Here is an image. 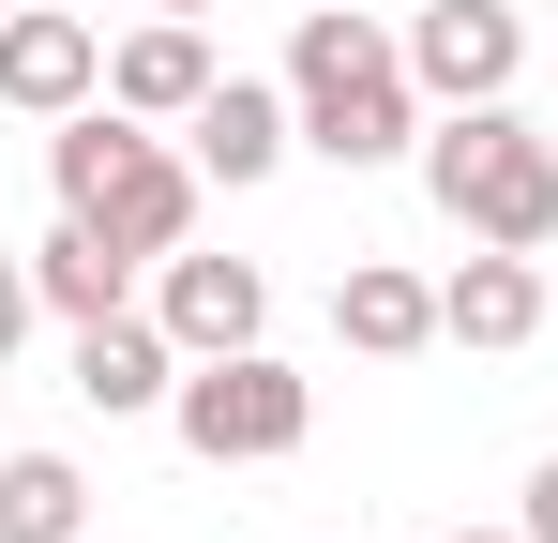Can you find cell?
Segmentation results:
<instances>
[{
	"label": "cell",
	"mask_w": 558,
	"mask_h": 543,
	"mask_svg": "<svg viewBox=\"0 0 558 543\" xmlns=\"http://www.w3.org/2000/svg\"><path fill=\"white\" fill-rule=\"evenodd\" d=\"M287 106H302V152H317V167H392V152H423L408 31H377L363 0H317V15H302V46H287Z\"/></svg>",
	"instance_id": "obj_1"
},
{
	"label": "cell",
	"mask_w": 558,
	"mask_h": 543,
	"mask_svg": "<svg viewBox=\"0 0 558 543\" xmlns=\"http://www.w3.org/2000/svg\"><path fill=\"white\" fill-rule=\"evenodd\" d=\"M46 181H61V212H92L136 272L182 257V227H196V152H167L136 106H76V121L46 136Z\"/></svg>",
	"instance_id": "obj_2"
},
{
	"label": "cell",
	"mask_w": 558,
	"mask_h": 543,
	"mask_svg": "<svg viewBox=\"0 0 558 543\" xmlns=\"http://www.w3.org/2000/svg\"><path fill=\"white\" fill-rule=\"evenodd\" d=\"M423 196L453 212L468 242L544 257L558 242V136H529L513 106H438V121H423Z\"/></svg>",
	"instance_id": "obj_3"
},
{
	"label": "cell",
	"mask_w": 558,
	"mask_h": 543,
	"mask_svg": "<svg viewBox=\"0 0 558 543\" xmlns=\"http://www.w3.org/2000/svg\"><path fill=\"white\" fill-rule=\"evenodd\" d=\"M167 423H182L196 468H287V452L317 438V377H287L272 348H211V362H182Z\"/></svg>",
	"instance_id": "obj_4"
},
{
	"label": "cell",
	"mask_w": 558,
	"mask_h": 543,
	"mask_svg": "<svg viewBox=\"0 0 558 543\" xmlns=\"http://www.w3.org/2000/svg\"><path fill=\"white\" fill-rule=\"evenodd\" d=\"M408 76H423V106H513L529 15H513V0H423V15H408Z\"/></svg>",
	"instance_id": "obj_5"
},
{
	"label": "cell",
	"mask_w": 558,
	"mask_h": 543,
	"mask_svg": "<svg viewBox=\"0 0 558 543\" xmlns=\"http://www.w3.org/2000/svg\"><path fill=\"white\" fill-rule=\"evenodd\" d=\"M151 317L182 333V362L257 348V333H272V272L257 257H151Z\"/></svg>",
	"instance_id": "obj_6"
},
{
	"label": "cell",
	"mask_w": 558,
	"mask_h": 543,
	"mask_svg": "<svg viewBox=\"0 0 558 543\" xmlns=\"http://www.w3.org/2000/svg\"><path fill=\"white\" fill-rule=\"evenodd\" d=\"M106 90V31L92 15H0V106L15 121H76Z\"/></svg>",
	"instance_id": "obj_7"
},
{
	"label": "cell",
	"mask_w": 558,
	"mask_h": 543,
	"mask_svg": "<svg viewBox=\"0 0 558 543\" xmlns=\"http://www.w3.org/2000/svg\"><path fill=\"white\" fill-rule=\"evenodd\" d=\"M182 393V333L167 317H76V408H106V423H136V408H167Z\"/></svg>",
	"instance_id": "obj_8"
},
{
	"label": "cell",
	"mask_w": 558,
	"mask_h": 543,
	"mask_svg": "<svg viewBox=\"0 0 558 543\" xmlns=\"http://www.w3.org/2000/svg\"><path fill=\"white\" fill-rule=\"evenodd\" d=\"M182 136H196V181H272L287 152H302V106H287V90H257V76H211Z\"/></svg>",
	"instance_id": "obj_9"
},
{
	"label": "cell",
	"mask_w": 558,
	"mask_h": 543,
	"mask_svg": "<svg viewBox=\"0 0 558 543\" xmlns=\"http://www.w3.org/2000/svg\"><path fill=\"white\" fill-rule=\"evenodd\" d=\"M438 333L453 348H529L544 333V257H513V242H468L453 287H438Z\"/></svg>",
	"instance_id": "obj_10"
},
{
	"label": "cell",
	"mask_w": 558,
	"mask_h": 543,
	"mask_svg": "<svg viewBox=\"0 0 558 543\" xmlns=\"http://www.w3.org/2000/svg\"><path fill=\"white\" fill-rule=\"evenodd\" d=\"M332 333H348L363 362H408V348H438V287H423V272H392V257H348Z\"/></svg>",
	"instance_id": "obj_11"
},
{
	"label": "cell",
	"mask_w": 558,
	"mask_h": 543,
	"mask_svg": "<svg viewBox=\"0 0 558 543\" xmlns=\"http://www.w3.org/2000/svg\"><path fill=\"white\" fill-rule=\"evenodd\" d=\"M196 90H211V46H196L182 15L121 31V61H106V106H136V121H196Z\"/></svg>",
	"instance_id": "obj_12"
},
{
	"label": "cell",
	"mask_w": 558,
	"mask_h": 543,
	"mask_svg": "<svg viewBox=\"0 0 558 543\" xmlns=\"http://www.w3.org/2000/svg\"><path fill=\"white\" fill-rule=\"evenodd\" d=\"M31 287H46V317H121V302H136V257L106 242L92 212H61V227L31 242Z\"/></svg>",
	"instance_id": "obj_13"
},
{
	"label": "cell",
	"mask_w": 558,
	"mask_h": 543,
	"mask_svg": "<svg viewBox=\"0 0 558 543\" xmlns=\"http://www.w3.org/2000/svg\"><path fill=\"white\" fill-rule=\"evenodd\" d=\"M92 529V468L76 452H0V543H76Z\"/></svg>",
	"instance_id": "obj_14"
},
{
	"label": "cell",
	"mask_w": 558,
	"mask_h": 543,
	"mask_svg": "<svg viewBox=\"0 0 558 543\" xmlns=\"http://www.w3.org/2000/svg\"><path fill=\"white\" fill-rule=\"evenodd\" d=\"M46 317V287H31V257H0V362H15V333Z\"/></svg>",
	"instance_id": "obj_15"
},
{
	"label": "cell",
	"mask_w": 558,
	"mask_h": 543,
	"mask_svg": "<svg viewBox=\"0 0 558 543\" xmlns=\"http://www.w3.org/2000/svg\"><path fill=\"white\" fill-rule=\"evenodd\" d=\"M513 529H529V543H558V452L529 468V514H513Z\"/></svg>",
	"instance_id": "obj_16"
},
{
	"label": "cell",
	"mask_w": 558,
	"mask_h": 543,
	"mask_svg": "<svg viewBox=\"0 0 558 543\" xmlns=\"http://www.w3.org/2000/svg\"><path fill=\"white\" fill-rule=\"evenodd\" d=\"M136 15H211V0H136Z\"/></svg>",
	"instance_id": "obj_17"
},
{
	"label": "cell",
	"mask_w": 558,
	"mask_h": 543,
	"mask_svg": "<svg viewBox=\"0 0 558 543\" xmlns=\"http://www.w3.org/2000/svg\"><path fill=\"white\" fill-rule=\"evenodd\" d=\"M453 543H529V529H453Z\"/></svg>",
	"instance_id": "obj_18"
},
{
	"label": "cell",
	"mask_w": 558,
	"mask_h": 543,
	"mask_svg": "<svg viewBox=\"0 0 558 543\" xmlns=\"http://www.w3.org/2000/svg\"><path fill=\"white\" fill-rule=\"evenodd\" d=\"M287 15H317V0H287Z\"/></svg>",
	"instance_id": "obj_19"
},
{
	"label": "cell",
	"mask_w": 558,
	"mask_h": 543,
	"mask_svg": "<svg viewBox=\"0 0 558 543\" xmlns=\"http://www.w3.org/2000/svg\"><path fill=\"white\" fill-rule=\"evenodd\" d=\"M0 15H15V0H0Z\"/></svg>",
	"instance_id": "obj_20"
}]
</instances>
